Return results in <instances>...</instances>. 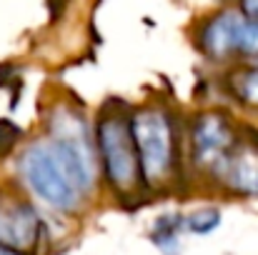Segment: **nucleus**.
I'll use <instances>...</instances> for the list:
<instances>
[{"label": "nucleus", "instance_id": "obj_2", "mask_svg": "<svg viewBox=\"0 0 258 255\" xmlns=\"http://www.w3.org/2000/svg\"><path fill=\"white\" fill-rule=\"evenodd\" d=\"M131 135L138 155V168L143 188L153 190L168 185L173 175H178V133L168 108L161 105H141L133 108L131 115Z\"/></svg>", "mask_w": 258, "mask_h": 255}, {"label": "nucleus", "instance_id": "obj_5", "mask_svg": "<svg viewBox=\"0 0 258 255\" xmlns=\"http://www.w3.org/2000/svg\"><path fill=\"white\" fill-rule=\"evenodd\" d=\"M43 238V220L33 203L0 190V245L18 255H33Z\"/></svg>", "mask_w": 258, "mask_h": 255}, {"label": "nucleus", "instance_id": "obj_10", "mask_svg": "<svg viewBox=\"0 0 258 255\" xmlns=\"http://www.w3.org/2000/svg\"><path fill=\"white\" fill-rule=\"evenodd\" d=\"M221 225V210L218 208H198L190 215H185V230L196 235H208Z\"/></svg>", "mask_w": 258, "mask_h": 255}, {"label": "nucleus", "instance_id": "obj_13", "mask_svg": "<svg viewBox=\"0 0 258 255\" xmlns=\"http://www.w3.org/2000/svg\"><path fill=\"white\" fill-rule=\"evenodd\" d=\"M0 255H18V253H13V250H8V248H3V245H0Z\"/></svg>", "mask_w": 258, "mask_h": 255}, {"label": "nucleus", "instance_id": "obj_7", "mask_svg": "<svg viewBox=\"0 0 258 255\" xmlns=\"http://www.w3.org/2000/svg\"><path fill=\"white\" fill-rule=\"evenodd\" d=\"M243 23L246 15L238 10H226L218 13L213 18H208L201 28H198V48L213 58V60H223L233 53H241V33H243Z\"/></svg>", "mask_w": 258, "mask_h": 255}, {"label": "nucleus", "instance_id": "obj_12", "mask_svg": "<svg viewBox=\"0 0 258 255\" xmlns=\"http://www.w3.org/2000/svg\"><path fill=\"white\" fill-rule=\"evenodd\" d=\"M241 13L248 20H258V0H241Z\"/></svg>", "mask_w": 258, "mask_h": 255}, {"label": "nucleus", "instance_id": "obj_1", "mask_svg": "<svg viewBox=\"0 0 258 255\" xmlns=\"http://www.w3.org/2000/svg\"><path fill=\"white\" fill-rule=\"evenodd\" d=\"M28 190L58 213H76L95 185V153L60 140H38L18 160Z\"/></svg>", "mask_w": 258, "mask_h": 255}, {"label": "nucleus", "instance_id": "obj_6", "mask_svg": "<svg viewBox=\"0 0 258 255\" xmlns=\"http://www.w3.org/2000/svg\"><path fill=\"white\" fill-rule=\"evenodd\" d=\"M211 175L233 195L258 198V143L238 138V143Z\"/></svg>", "mask_w": 258, "mask_h": 255}, {"label": "nucleus", "instance_id": "obj_3", "mask_svg": "<svg viewBox=\"0 0 258 255\" xmlns=\"http://www.w3.org/2000/svg\"><path fill=\"white\" fill-rule=\"evenodd\" d=\"M128 115V110H115V105L103 108L93 128L95 158L103 168V178L108 180L110 190L118 193L120 200L138 195L143 188Z\"/></svg>", "mask_w": 258, "mask_h": 255}, {"label": "nucleus", "instance_id": "obj_4", "mask_svg": "<svg viewBox=\"0 0 258 255\" xmlns=\"http://www.w3.org/2000/svg\"><path fill=\"white\" fill-rule=\"evenodd\" d=\"M188 140H190L193 165L206 173H213L231 153V148L238 143V130L228 120V115L211 110V113H201L198 118H193Z\"/></svg>", "mask_w": 258, "mask_h": 255}, {"label": "nucleus", "instance_id": "obj_8", "mask_svg": "<svg viewBox=\"0 0 258 255\" xmlns=\"http://www.w3.org/2000/svg\"><path fill=\"white\" fill-rule=\"evenodd\" d=\"M185 233V215L180 213H166L156 218L151 240L163 255H175L180 248V235Z\"/></svg>", "mask_w": 258, "mask_h": 255}, {"label": "nucleus", "instance_id": "obj_9", "mask_svg": "<svg viewBox=\"0 0 258 255\" xmlns=\"http://www.w3.org/2000/svg\"><path fill=\"white\" fill-rule=\"evenodd\" d=\"M231 88H233V95L238 100H243L246 105L258 108V65L236 70L233 80H231Z\"/></svg>", "mask_w": 258, "mask_h": 255}, {"label": "nucleus", "instance_id": "obj_11", "mask_svg": "<svg viewBox=\"0 0 258 255\" xmlns=\"http://www.w3.org/2000/svg\"><path fill=\"white\" fill-rule=\"evenodd\" d=\"M18 140H20V128H18L13 120L0 118V158L8 155V153L18 145Z\"/></svg>", "mask_w": 258, "mask_h": 255}]
</instances>
